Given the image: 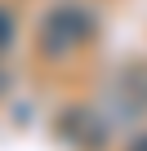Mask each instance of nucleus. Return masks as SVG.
<instances>
[{
	"instance_id": "obj_1",
	"label": "nucleus",
	"mask_w": 147,
	"mask_h": 151,
	"mask_svg": "<svg viewBox=\"0 0 147 151\" xmlns=\"http://www.w3.org/2000/svg\"><path fill=\"white\" fill-rule=\"evenodd\" d=\"M89 36H94V14L89 9H80V5H54L40 18V27H36V49L58 62L67 53H76L80 45H89Z\"/></svg>"
},
{
	"instance_id": "obj_6",
	"label": "nucleus",
	"mask_w": 147,
	"mask_h": 151,
	"mask_svg": "<svg viewBox=\"0 0 147 151\" xmlns=\"http://www.w3.org/2000/svg\"><path fill=\"white\" fill-rule=\"evenodd\" d=\"M0 89H5V76H0Z\"/></svg>"
},
{
	"instance_id": "obj_2",
	"label": "nucleus",
	"mask_w": 147,
	"mask_h": 151,
	"mask_svg": "<svg viewBox=\"0 0 147 151\" xmlns=\"http://www.w3.org/2000/svg\"><path fill=\"white\" fill-rule=\"evenodd\" d=\"M54 133H58V142L71 147V151H103L112 124H107V116H98L94 107H62L58 120H54Z\"/></svg>"
},
{
	"instance_id": "obj_3",
	"label": "nucleus",
	"mask_w": 147,
	"mask_h": 151,
	"mask_svg": "<svg viewBox=\"0 0 147 151\" xmlns=\"http://www.w3.org/2000/svg\"><path fill=\"white\" fill-rule=\"evenodd\" d=\"M112 102L120 116H143L147 111V62H129L112 76V85H107Z\"/></svg>"
},
{
	"instance_id": "obj_5",
	"label": "nucleus",
	"mask_w": 147,
	"mask_h": 151,
	"mask_svg": "<svg viewBox=\"0 0 147 151\" xmlns=\"http://www.w3.org/2000/svg\"><path fill=\"white\" fill-rule=\"evenodd\" d=\"M125 151H147V133H138V138H134V142H129Z\"/></svg>"
},
{
	"instance_id": "obj_4",
	"label": "nucleus",
	"mask_w": 147,
	"mask_h": 151,
	"mask_svg": "<svg viewBox=\"0 0 147 151\" xmlns=\"http://www.w3.org/2000/svg\"><path fill=\"white\" fill-rule=\"evenodd\" d=\"M9 40H14V14H9V9H0V49H5Z\"/></svg>"
}]
</instances>
